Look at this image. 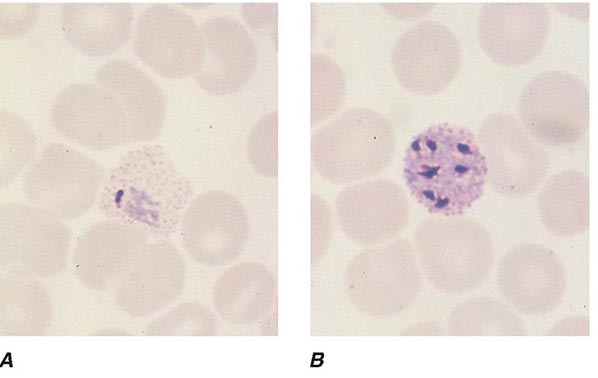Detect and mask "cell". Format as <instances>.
I'll use <instances>...</instances> for the list:
<instances>
[{
	"label": "cell",
	"instance_id": "obj_3",
	"mask_svg": "<svg viewBox=\"0 0 598 378\" xmlns=\"http://www.w3.org/2000/svg\"><path fill=\"white\" fill-rule=\"evenodd\" d=\"M413 248L429 284L446 294H464L482 285L494 263L488 230L461 216H437L415 229Z\"/></svg>",
	"mask_w": 598,
	"mask_h": 378
},
{
	"label": "cell",
	"instance_id": "obj_27",
	"mask_svg": "<svg viewBox=\"0 0 598 378\" xmlns=\"http://www.w3.org/2000/svg\"><path fill=\"white\" fill-rule=\"evenodd\" d=\"M218 320L205 304L185 301L152 320L144 329L148 336H214Z\"/></svg>",
	"mask_w": 598,
	"mask_h": 378
},
{
	"label": "cell",
	"instance_id": "obj_19",
	"mask_svg": "<svg viewBox=\"0 0 598 378\" xmlns=\"http://www.w3.org/2000/svg\"><path fill=\"white\" fill-rule=\"evenodd\" d=\"M204 59L195 75L197 84L212 95L234 93L246 85L257 64L255 44L237 20L214 17L201 26Z\"/></svg>",
	"mask_w": 598,
	"mask_h": 378
},
{
	"label": "cell",
	"instance_id": "obj_11",
	"mask_svg": "<svg viewBox=\"0 0 598 378\" xmlns=\"http://www.w3.org/2000/svg\"><path fill=\"white\" fill-rule=\"evenodd\" d=\"M133 46L142 62L167 78L196 75L205 54L201 28L185 11L168 4L141 12Z\"/></svg>",
	"mask_w": 598,
	"mask_h": 378
},
{
	"label": "cell",
	"instance_id": "obj_4",
	"mask_svg": "<svg viewBox=\"0 0 598 378\" xmlns=\"http://www.w3.org/2000/svg\"><path fill=\"white\" fill-rule=\"evenodd\" d=\"M395 146L393 127L381 113L352 107L313 133L311 157L321 178L351 185L387 168Z\"/></svg>",
	"mask_w": 598,
	"mask_h": 378
},
{
	"label": "cell",
	"instance_id": "obj_30",
	"mask_svg": "<svg viewBox=\"0 0 598 378\" xmlns=\"http://www.w3.org/2000/svg\"><path fill=\"white\" fill-rule=\"evenodd\" d=\"M589 318L587 316H572L554 324L548 335H588Z\"/></svg>",
	"mask_w": 598,
	"mask_h": 378
},
{
	"label": "cell",
	"instance_id": "obj_18",
	"mask_svg": "<svg viewBox=\"0 0 598 378\" xmlns=\"http://www.w3.org/2000/svg\"><path fill=\"white\" fill-rule=\"evenodd\" d=\"M151 239L135 226L112 219L98 221L77 238L71 254L72 271L89 290H112Z\"/></svg>",
	"mask_w": 598,
	"mask_h": 378
},
{
	"label": "cell",
	"instance_id": "obj_14",
	"mask_svg": "<svg viewBox=\"0 0 598 378\" xmlns=\"http://www.w3.org/2000/svg\"><path fill=\"white\" fill-rule=\"evenodd\" d=\"M496 281L500 294L512 308L538 317L560 304L567 274L555 251L536 242H524L501 257Z\"/></svg>",
	"mask_w": 598,
	"mask_h": 378
},
{
	"label": "cell",
	"instance_id": "obj_1",
	"mask_svg": "<svg viewBox=\"0 0 598 378\" xmlns=\"http://www.w3.org/2000/svg\"><path fill=\"white\" fill-rule=\"evenodd\" d=\"M403 176L412 196L431 214L461 216L484 193L487 164L470 129L432 125L410 142Z\"/></svg>",
	"mask_w": 598,
	"mask_h": 378
},
{
	"label": "cell",
	"instance_id": "obj_24",
	"mask_svg": "<svg viewBox=\"0 0 598 378\" xmlns=\"http://www.w3.org/2000/svg\"><path fill=\"white\" fill-rule=\"evenodd\" d=\"M52 317V300L44 284L29 275L1 273L2 336L42 335Z\"/></svg>",
	"mask_w": 598,
	"mask_h": 378
},
{
	"label": "cell",
	"instance_id": "obj_8",
	"mask_svg": "<svg viewBox=\"0 0 598 378\" xmlns=\"http://www.w3.org/2000/svg\"><path fill=\"white\" fill-rule=\"evenodd\" d=\"M588 90L582 79L562 70L537 74L521 91L519 118L527 133L549 147L577 143L588 126Z\"/></svg>",
	"mask_w": 598,
	"mask_h": 378
},
{
	"label": "cell",
	"instance_id": "obj_26",
	"mask_svg": "<svg viewBox=\"0 0 598 378\" xmlns=\"http://www.w3.org/2000/svg\"><path fill=\"white\" fill-rule=\"evenodd\" d=\"M346 79L340 66L321 53L311 55V124L317 125L342 106Z\"/></svg>",
	"mask_w": 598,
	"mask_h": 378
},
{
	"label": "cell",
	"instance_id": "obj_22",
	"mask_svg": "<svg viewBox=\"0 0 598 378\" xmlns=\"http://www.w3.org/2000/svg\"><path fill=\"white\" fill-rule=\"evenodd\" d=\"M133 10L129 3H65L60 24L67 41L93 57L110 55L131 36Z\"/></svg>",
	"mask_w": 598,
	"mask_h": 378
},
{
	"label": "cell",
	"instance_id": "obj_25",
	"mask_svg": "<svg viewBox=\"0 0 598 378\" xmlns=\"http://www.w3.org/2000/svg\"><path fill=\"white\" fill-rule=\"evenodd\" d=\"M449 334L455 336H522L524 321L503 303L477 297L457 305L447 321Z\"/></svg>",
	"mask_w": 598,
	"mask_h": 378
},
{
	"label": "cell",
	"instance_id": "obj_10",
	"mask_svg": "<svg viewBox=\"0 0 598 378\" xmlns=\"http://www.w3.org/2000/svg\"><path fill=\"white\" fill-rule=\"evenodd\" d=\"M179 234L182 247L195 262L209 268L223 267L245 249L249 219L233 195L210 190L190 201Z\"/></svg>",
	"mask_w": 598,
	"mask_h": 378
},
{
	"label": "cell",
	"instance_id": "obj_2",
	"mask_svg": "<svg viewBox=\"0 0 598 378\" xmlns=\"http://www.w3.org/2000/svg\"><path fill=\"white\" fill-rule=\"evenodd\" d=\"M193 194L189 180L160 145L127 152L105 177L99 208L108 218L135 226L152 239L179 228Z\"/></svg>",
	"mask_w": 598,
	"mask_h": 378
},
{
	"label": "cell",
	"instance_id": "obj_13",
	"mask_svg": "<svg viewBox=\"0 0 598 378\" xmlns=\"http://www.w3.org/2000/svg\"><path fill=\"white\" fill-rule=\"evenodd\" d=\"M187 270L184 258L169 239H151L112 289L118 308L133 318L161 312L182 294Z\"/></svg>",
	"mask_w": 598,
	"mask_h": 378
},
{
	"label": "cell",
	"instance_id": "obj_5",
	"mask_svg": "<svg viewBox=\"0 0 598 378\" xmlns=\"http://www.w3.org/2000/svg\"><path fill=\"white\" fill-rule=\"evenodd\" d=\"M349 302L361 314L390 318L418 299L422 272L412 243L405 237L354 255L343 275Z\"/></svg>",
	"mask_w": 598,
	"mask_h": 378
},
{
	"label": "cell",
	"instance_id": "obj_29",
	"mask_svg": "<svg viewBox=\"0 0 598 378\" xmlns=\"http://www.w3.org/2000/svg\"><path fill=\"white\" fill-rule=\"evenodd\" d=\"M333 232L332 213L318 195L311 196V263L317 265L326 253Z\"/></svg>",
	"mask_w": 598,
	"mask_h": 378
},
{
	"label": "cell",
	"instance_id": "obj_28",
	"mask_svg": "<svg viewBox=\"0 0 598 378\" xmlns=\"http://www.w3.org/2000/svg\"><path fill=\"white\" fill-rule=\"evenodd\" d=\"M277 133L278 115L274 111L257 122L247 143L250 164L268 178H276L278 173Z\"/></svg>",
	"mask_w": 598,
	"mask_h": 378
},
{
	"label": "cell",
	"instance_id": "obj_16",
	"mask_svg": "<svg viewBox=\"0 0 598 378\" xmlns=\"http://www.w3.org/2000/svg\"><path fill=\"white\" fill-rule=\"evenodd\" d=\"M342 232L365 248L390 242L405 228L410 214L403 189L387 179H371L343 188L335 203Z\"/></svg>",
	"mask_w": 598,
	"mask_h": 378
},
{
	"label": "cell",
	"instance_id": "obj_23",
	"mask_svg": "<svg viewBox=\"0 0 598 378\" xmlns=\"http://www.w3.org/2000/svg\"><path fill=\"white\" fill-rule=\"evenodd\" d=\"M537 206L541 222L551 234L570 238L589 226V182L577 170L552 175L541 188Z\"/></svg>",
	"mask_w": 598,
	"mask_h": 378
},
{
	"label": "cell",
	"instance_id": "obj_6",
	"mask_svg": "<svg viewBox=\"0 0 598 378\" xmlns=\"http://www.w3.org/2000/svg\"><path fill=\"white\" fill-rule=\"evenodd\" d=\"M101 164L62 143H51L22 177L23 194L32 206L65 222L84 215L104 182Z\"/></svg>",
	"mask_w": 598,
	"mask_h": 378
},
{
	"label": "cell",
	"instance_id": "obj_20",
	"mask_svg": "<svg viewBox=\"0 0 598 378\" xmlns=\"http://www.w3.org/2000/svg\"><path fill=\"white\" fill-rule=\"evenodd\" d=\"M95 81L115 95L125 109L130 142L149 141L158 136L166 116V98L141 69L126 60H111L96 70Z\"/></svg>",
	"mask_w": 598,
	"mask_h": 378
},
{
	"label": "cell",
	"instance_id": "obj_21",
	"mask_svg": "<svg viewBox=\"0 0 598 378\" xmlns=\"http://www.w3.org/2000/svg\"><path fill=\"white\" fill-rule=\"evenodd\" d=\"M276 291V279L264 264L245 261L230 266L218 277L212 302L226 323L249 326L267 315Z\"/></svg>",
	"mask_w": 598,
	"mask_h": 378
},
{
	"label": "cell",
	"instance_id": "obj_9",
	"mask_svg": "<svg viewBox=\"0 0 598 378\" xmlns=\"http://www.w3.org/2000/svg\"><path fill=\"white\" fill-rule=\"evenodd\" d=\"M477 142L487 164V181L500 196L521 199L534 193L545 178L549 160L545 150L509 113L487 116Z\"/></svg>",
	"mask_w": 598,
	"mask_h": 378
},
{
	"label": "cell",
	"instance_id": "obj_7",
	"mask_svg": "<svg viewBox=\"0 0 598 378\" xmlns=\"http://www.w3.org/2000/svg\"><path fill=\"white\" fill-rule=\"evenodd\" d=\"M71 239L65 222L29 203L1 205V272L54 277L66 267Z\"/></svg>",
	"mask_w": 598,
	"mask_h": 378
},
{
	"label": "cell",
	"instance_id": "obj_12",
	"mask_svg": "<svg viewBox=\"0 0 598 378\" xmlns=\"http://www.w3.org/2000/svg\"><path fill=\"white\" fill-rule=\"evenodd\" d=\"M461 63L458 38L448 27L432 20L407 29L391 53L392 69L401 86L421 96L445 90L457 76Z\"/></svg>",
	"mask_w": 598,
	"mask_h": 378
},
{
	"label": "cell",
	"instance_id": "obj_17",
	"mask_svg": "<svg viewBox=\"0 0 598 378\" xmlns=\"http://www.w3.org/2000/svg\"><path fill=\"white\" fill-rule=\"evenodd\" d=\"M550 25L544 3H486L478 16L477 38L492 61L514 68L539 54Z\"/></svg>",
	"mask_w": 598,
	"mask_h": 378
},
{
	"label": "cell",
	"instance_id": "obj_15",
	"mask_svg": "<svg viewBox=\"0 0 598 378\" xmlns=\"http://www.w3.org/2000/svg\"><path fill=\"white\" fill-rule=\"evenodd\" d=\"M51 123L67 140L92 150L130 142L125 109L97 84L76 83L63 89L52 104Z\"/></svg>",
	"mask_w": 598,
	"mask_h": 378
}]
</instances>
